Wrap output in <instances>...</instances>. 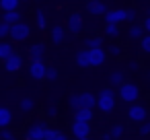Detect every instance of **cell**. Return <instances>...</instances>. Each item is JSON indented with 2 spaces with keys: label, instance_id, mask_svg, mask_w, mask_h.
Wrapping results in <instances>:
<instances>
[{
  "label": "cell",
  "instance_id": "obj_1",
  "mask_svg": "<svg viewBox=\"0 0 150 140\" xmlns=\"http://www.w3.org/2000/svg\"><path fill=\"white\" fill-rule=\"evenodd\" d=\"M136 13L134 11H125V9H117V11H107L105 13V23H121V21H134Z\"/></svg>",
  "mask_w": 150,
  "mask_h": 140
},
{
  "label": "cell",
  "instance_id": "obj_2",
  "mask_svg": "<svg viewBox=\"0 0 150 140\" xmlns=\"http://www.w3.org/2000/svg\"><path fill=\"white\" fill-rule=\"evenodd\" d=\"M97 105H99L101 111L109 113V111L115 107V95H113V91H111V89H103L101 95H99V99H97Z\"/></svg>",
  "mask_w": 150,
  "mask_h": 140
},
{
  "label": "cell",
  "instance_id": "obj_3",
  "mask_svg": "<svg viewBox=\"0 0 150 140\" xmlns=\"http://www.w3.org/2000/svg\"><path fill=\"white\" fill-rule=\"evenodd\" d=\"M29 33H31V27L27 25V23H23V21H17V23H13L11 25V37L15 39V41H25L27 37H29Z\"/></svg>",
  "mask_w": 150,
  "mask_h": 140
},
{
  "label": "cell",
  "instance_id": "obj_4",
  "mask_svg": "<svg viewBox=\"0 0 150 140\" xmlns=\"http://www.w3.org/2000/svg\"><path fill=\"white\" fill-rule=\"evenodd\" d=\"M119 97L127 103H134L138 97H140V89L134 85V82H121L119 85Z\"/></svg>",
  "mask_w": 150,
  "mask_h": 140
},
{
  "label": "cell",
  "instance_id": "obj_5",
  "mask_svg": "<svg viewBox=\"0 0 150 140\" xmlns=\"http://www.w3.org/2000/svg\"><path fill=\"white\" fill-rule=\"evenodd\" d=\"M72 134H74V138H78V140L88 138V136H91V126H88V122L74 119V124H72Z\"/></svg>",
  "mask_w": 150,
  "mask_h": 140
},
{
  "label": "cell",
  "instance_id": "obj_6",
  "mask_svg": "<svg viewBox=\"0 0 150 140\" xmlns=\"http://www.w3.org/2000/svg\"><path fill=\"white\" fill-rule=\"evenodd\" d=\"M45 70H47V66H45L41 60H31L29 72H31V76H33L35 80H41V78H45Z\"/></svg>",
  "mask_w": 150,
  "mask_h": 140
},
{
  "label": "cell",
  "instance_id": "obj_7",
  "mask_svg": "<svg viewBox=\"0 0 150 140\" xmlns=\"http://www.w3.org/2000/svg\"><path fill=\"white\" fill-rule=\"evenodd\" d=\"M21 66H23V58L19 56V54H11L8 58H4V68L8 70V72H17V70H21Z\"/></svg>",
  "mask_w": 150,
  "mask_h": 140
},
{
  "label": "cell",
  "instance_id": "obj_8",
  "mask_svg": "<svg viewBox=\"0 0 150 140\" xmlns=\"http://www.w3.org/2000/svg\"><path fill=\"white\" fill-rule=\"evenodd\" d=\"M45 130H47V124H45V122H39V124H35V126L27 132V138H29V140H43V138H45Z\"/></svg>",
  "mask_w": 150,
  "mask_h": 140
},
{
  "label": "cell",
  "instance_id": "obj_9",
  "mask_svg": "<svg viewBox=\"0 0 150 140\" xmlns=\"http://www.w3.org/2000/svg\"><path fill=\"white\" fill-rule=\"evenodd\" d=\"M127 117L132 119V122H144L146 119V107L144 105H132L129 109H127Z\"/></svg>",
  "mask_w": 150,
  "mask_h": 140
},
{
  "label": "cell",
  "instance_id": "obj_10",
  "mask_svg": "<svg viewBox=\"0 0 150 140\" xmlns=\"http://www.w3.org/2000/svg\"><path fill=\"white\" fill-rule=\"evenodd\" d=\"M88 60L91 66H101L105 62V52L101 48H88Z\"/></svg>",
  "mask_w": 150,
  "mask_h": 140
},
{
  "label": "cell",
  "instance_id": "obj_11",
  "mask_svg": "<svg viewBox=\"0 0 150 140\" xmlns=\"http://www.w3.org/2000/svg\"><path fill=\"white\" fill-rule=\"evenodd\" d=\"M86 11L91 15H105L107 6H105V2H101V0H88V2H86Z\"/></svg>",
  "mask_w": 150,
  "mask_h": 140
},
{
  "label": "cell",
  "instance_id": "obj_12",
  "mask_svg": "<svg viewBox=\"0 0 150 140\" xmlns=\"http://www.w3.org/2000/svg\"><path fill=\"white\" fill-rule=\"evenodd\" d=\"M68 29L76 35V33H80V29H82V17L78 15V13H74V15H70V19H68Z\"/></svg>",
  "mask_w": 150,
  "mask_h": 140
},
{
  "label": "cell",
  "instance_id": "obj_13",
  "mask_svg": "<svg viewBox=\"0 0 150 140\" xmlns=\"http://www.w3.org/2000/svg\"><path fill=\"white\" fill-rule=\"evenodd\" d=\"M78 101H80V107H88V109H93L97 105V97L91 95V93H80L78 95Z\"/></svg>",
  "mask_w": 150,
  "mask_h": 140
},
{
  "label": "cell",
  "instance_id": "obj_14",
  "mask_svg": "<svg viewBox=\"0 0 150 140\" xmlns=\"http://www.w3.org/2000/svg\"><path fill=\"white\" fill-rule=\"evenodd\" d=\"M74 119L91 122V119H93V109H88V107H78V109H74Z\"/></svg>",
  "mask_w": 150,
  "mask_h": 140
},
{
  "label": "cell",
  "instance_id": "obj_15",
  "mask_svg": "<svg viewBox=\"0 0 150 140\" xmlns=\"http://www.w3.org/2000/svg\"><path fill=\"white\" fill-rule=\"evenodd\" d=\"M43 54H45V45H43V43H35V45L29 48V56H31V60H41Z\"/></svg>",
  "mask_w": 150,
  "mask_h": 140
},
{
  "label": "cell",
  "instance_id": "obj_16",
  "mask_svg": "<svg viewBox=\"0 0 150 140\" xmlns=\"http://www.w3.org/2000/svg\"><path fill=\"white\" fill-rule=\"evenodd\" d=\"M11 119H13L11 109H6V107H0V128H6V126L11 124Z\"/></svg>",
  "mask_w": 150,
  "mask_h": 140
},
{
  "label": "cell",
  "instance_id": "obj_17",
  "mask_svg": "<svg viewBox=\"0 0 150 140\" xmlns=\"http://www.w3.org/2000/svg\"><path fill=\"white\" fill-rule=\"evenodd\" d=\"M76 64H78V66H82V68L91 66V60H88V50H80V52L76 54Z\"/></svg>",
  "mask_w": 150,
  "mask_h": 140
},
{
  "label": "cell",
  "instance_id": "obj_18",
  "mask_svg": "<svg viewBox=\"0 0 150 140\" xmlns=\"http://www.w3.org/2000/svg\"><path fill=\"white\" fill-rule=\"evenodd\" d=\"M2 21H6V23H17V21H21V13L15 9V11H4V17H2Z\"/></svg>",
  "mask_w": 150,
  "mask_h": 140
},
{
  "label": "cell",
  "instance_id": "obj_19",
  "mask_svg": "<svg viewBox=\"0 0 150 140\" xmlns=\"http://www.w3.org/2000/svg\"><path fill=\"white\" fill-rule=\"evenodd\" d=\"M21 0H0V9L2 11H15Z\"/></svg>",
  "mask_w": 150,
  "mask_h": 140
},
{
  "label": "cell",
  "instance_id": "obj_20",
  "mask_svg": "<svg viewBox=\"0 0 150 140\" xmlns=\"http://www.w3.org/2000/svg\"><path fill=\"white\" fill-rule=\"evenodd\" d=\"M64 35H66V33H64L62 27H54V31H52V41H54V43H62V41H64Z\"/></svg>",
  "mask_w": 150,
  "mask_h": 140
},
{
  "label": "cell",
  "instance_id": "obj_21",
  "mask_svg": "<svg viewBox=\"0 0 150 140\" xmlns=\"http://www.w3.org/2000/svg\"><path fill=\"white\" fill-rule=\"evenodd\" d=\"M45 138H50V140H52V138H54V140H64L66 134L60 132V130H52V128H47V130H45Z\"/></svg>",
  "mask_w": 150,
  "mask_h": 140
},
{
  "label": "cell",
  "instance_id": "obj_22",
  "mask_svg": "<svg viewBox=\"0 0 150 140\" xmlns=\"http://www.w3.org/2000/svg\"><path fill=\"white\" fill-rule=\"evenodd\" d=\"M109 82H111L113 87H119V85L123 82V72H119V70H117V72H111V74H109Z\"/></svg>",
  "mask_w": 150,
  "mask_h": 140
},
{
  "label": "cell",
  "instance_id": "obj_23",
  "mask_svg": "<svg viewBox=\"0 0 150 140\" xmlns=\"http://www.w3.org/2000/svg\"><path fill=\"white\" fill-rule=\"evenodd\" d=\"M13 54V45L11 43H0V60H4Z\"/></svg>",
  "mask_w": 150,
  "mask_h": 140
},
{
  "label": "cell",
  "instance_id": "obj_24",
  "mask_svg": "<svg viewBox=\"0 0 150 140\" xmlns=\"http://www.w3.org/2000/svg\"><path fill=\"white\" fill-rule=\"evenodd\" d=\"M105 33H107V35H111V37H115V35L119 33L117 23H105Z\"/></svg>",
  "mask_w": 150,
  "mask_h": 140
},
{
  "label": "cell",
  "instance_id": "obj_25",
  "mask_svg": "<svg viewBox=\"0 0 150 140\" xmlns=\"http://www.w3.org/2000/svg\"><path fill=\"white\" fill-rule=\"evenodd\" d=\"M140 48H142L144 54H150V33H148V35H142V39H140Z\"/></svg>",
  "mask_w": 150,
  "mask_h": 140
},
{
  "label": "cell",
  "instance_id": "obj_26",
  "mask_svg": "<svg viewBox=\"0 0 150 140\" xmlns=\"http://www.w3.org/2000/svg\"><path fill=\"white\" fill-rule=\"evenodd\" d=\"M144 35V27H129V37L132 39H142Z\"/></svg>",
  "mask_w": 150,
  "mask_h": 140
},
{
  "label": "cell",
  "instance_id": "obj_27",
  "mask_svg": "<svg viewBox=\"0 0 150 140\" xmlns=\"http://www.w3.org/2000/svg\"><path fill=\"white\" fill-rule=\"evenodd\" d=\"M84 43H86V48H101L103 39H101V37H88Z\"/></svg>",
  "mask_w": 150,
  "mask_h": 140
},
{
  "label": "cell",
  "instance_id": "obj_28",
  "mask_svg": "<svg viewBox=\"0 0 150 140\" xmlns=\"http://www.w3.org/2000/svg\"><path fill=\"white\" fill-rule=\"evenodd\" d=\"M109 134H111V138H119V136L123 134V126H121V124H115V126L111 128Z\"/></svg>",
  "mask_w": 150,
  "mask_h": 140
},
{
  "label": "cell",
  "instance_id": "obj_29",
  "mask_svg": "<svg viewBox=\"0 0 150 140\" xmlns=\"http://www.w3.org/2000/svg\"><path fill=\"white\" fill-rule=\"evenodd\" d=\"M37 27H39V29H45V27H47V21H45L43 11H39V13H37Z\"/></svg>",
  "mask_w": 150,
  "mask_h": 140
},
{
  "label": "cell",
  "instance_id": "obj_30",
  "mask_svg": "<svg viewBox=\"0 0 150 140\" xmlns=\"http://www.w3.org/2000/svg\"><path fill=\"white\" fill-rule=\"evenodd\" d=\"M8 33H11V23L2 21V23H0V37H6Z\"/></svg>",
  "mask_w": 150,
  "mask_h": 140
},
{
  "label": "cell",
  "instance_id": "obj_31",
  "mask_svg": "<svg viewBox=\"0 0 150 140\" xmlns=\"http://www.w3.org/2000/svg\"><path fill=\"white\" fill-rule=\"evenodd\" d=\"M21 109H23V111H31V109H33V99H27V97H25V99L21 101Z\"/></svg>",
  "mask_w": 150,
  "mask_h": 140
},
{
  "label": "cell",
  "instance_id": "obj_32",
  "mask_svg": "<svg viewBox=\"0 0 150 140\" xmlns=\"http://www.w3.org/2000/svg\"><path fill=\"white\" fill-rule=\"evenodd\" d=\"M138 132H140V134H142V136H146V134H150V122H146V119H144V122H142V126H140V130H138Z\"/></svg>",
  "mask_w": 150,
  "mask_h": 140
},
{
  "label": "cell",
  "instance_id": "obj_33",
  "mask_svg": "<svg viewBox=\"0 0 150 140\" xmlns=\"http://www.w3.org/2000/svg\"><path fill=\"white\" fill-rule=\"evenodd\" d=\"M0 138H4V140H13V138H15V134H13V132H8V130H4V128H0Z\"/></svg>",
  "mask_w": 150,
  "mask_h": 140
},
{
  "label": "cell",
  "instance_id": "obj_34",
  "mask_svg": "<svg viewBox=\"0 0 150 140\" xmlns=\"http://www.w3.org/2000/svg\"><path fill=\"white\" fill-rule=\"evenodd\" d=\"M45 78H50V80H56V78H58V72H56V68H47V70H45Z\"/></svg>",
  "mask_w": 150,
  "mask_h": 140
},
{
  "label": "cell",
  "instance_id": "obj_35",
  "mask_svg": "<svg viewBox=\"0 0 150 140\" xmlns=\"http://www.w3.org/2000/svg\"><path fill=\"white\" fill-rule=\"evenodd\" d=\"M70 107H72V109H78V107H80L78 95H72V97H70Z\"/></svg>",
  "mask_w": 150,
  "mask_h": 140
},
{
  "label": "cell",
  "instance_id": "obj_36",
  "mask_svg": "<svg viewBox=\"0 0 150 140\" xmlns=\"http://www.w3.org/2000/svg\"><path fill=\"white\" fill-rule=\"evenodd\" d=\"M45 113H47L50 117H56V113H58V111H56V105H54V103H50V105H47V109H45Z\"/></svg>",
  "mask_w": 150,
  "mask_h": 140
},
{
  "label": "cell",
  "instance_id": "obj_37",
  "mask_svg": "<svg viewBox=\"0 0 150 140\" xmlns=\"http://www.w3.org/2000/svg\"><path fill=\"white\" fill-rule=\"evenodd\" d=\"M109 54H111V56H119V54H121V50H119L117 45H111V48H109Z\"/></svg>",
  "mask_w": 150,
  "mask_h": 140
},
{
  "label": "cell",
  "instance_id": "obj_38",
  "mask_svg": "<svg viewBox=\"0 0 150 140\" xmlns=\"http://www.w3.org/2000/svg\"><path fill=\"white\" fill-rule=\"evenodd\" d=\"M142 27H144V31H148V33H150V15L146 17V21H144V25H142Z\"/></svg>",
  "mask_w": 150,
  "mask_h": 140
},
{
  "label": "cell",
  "instance_id": "obj_39",
  "mask_svg": "<svg viewBox=\"0 0 150 140\" xmlns=\"http://www.w3.org/2000/svg\"><path fill=\"white\" fill-rule=\"evenodd\" d=\"M129 70H138V62H129Z\"/></svg>",
  "mask_w": 150,
  "mask_h": 140
}]
</instances>
